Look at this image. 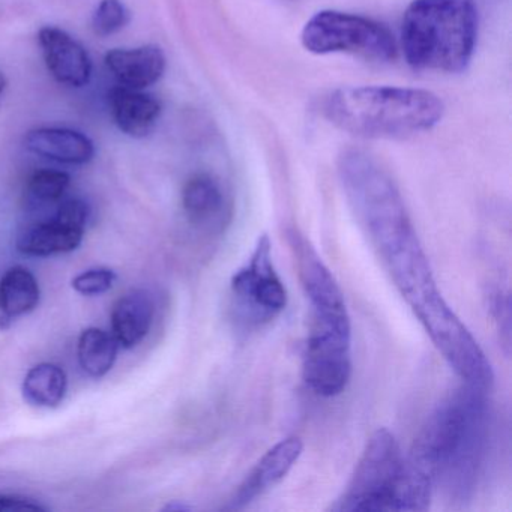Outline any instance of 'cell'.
I'll return each mask as SVG.
<instances>
[{"label": "cell", "mask_w": 512, "mask_h": 512, "mask_svg": "<svg viewBox=\"0 0 512 512\" xmlns=\"http://www.w3.org/2000/svg\"><path fill=\"white\" fill-rule=\"evenodd\" d=\"M7 79H5L4 74L0 73V95L4 94L5 89H7Z\"/></svg>", "instance_id": "484cf974"}, {"label": "cell", "mask_w": 512, "mask_h": 512, "mask_svg": "<svg viewBox=\"0 0 512 512\" xmlns=\"http://www.w3.org/2000/svg\"><path fill=\"white\" fill-rule=\"evenodd\" d=\"M13 511H47V508L31 497L0 493V512Z\"/></svg>", "instance_id": "d4e9b609"}, {"label": "cell", "mask_w": 512, "mask_h": 512, "mask_svg": "<svg viewBox=\"0 0 512 512\" xmlns=\"http://www.w3.org/2000/svg\"><path fill=\"white\" fill-rule=\"evenodd\" d=\"M115 281L116 274L112 269L95 268L77 275L73 280V287L82 295L97 296L112 289Z\"/></svg>", "instance_id": "603a6c76"}, {"label": "cell", "mask_w": 512, "mask_h": 512, "mask_svg": "<svg viewBox=\"0 0 512 512\" xmlns=\"http://www.w3.org/2000/svg\"><path fill=\"white\" fill-rule=\"evenodd\" d=\"M68 379L56 364H40L26 374L23 395L38 407H56L67 394Z\"/></svg>", "instance_id": "ac0fdd59"}, {"label": "cell", "mask_w": 512, "mask_h": 512, "mask_svg": "<svg viewBox=\"0 0 512 512\" xmlns=\"http://www.w3.org/2000/svg\"><path fill=\"white\" fill-rule=\"evenodd\" d=\"M488 389L464 383L428 416L407 464L451 500H466L478 485L488 454Z\"/></svg>", "instance_id": "7a4b0ae2"}, {"label": "cell", "mask_w": 512, "mask_h": 512, "mask_svg": "<svg viewBox=\"0 0 512 512\" xmlns=\"http://www.w3.org/2000/svg\"><path fill=\"white\" fill-rule=\"evenodd\" d=\"M50 74L62 85L83 88L92 76V62L85 47L68 32L46 26L38 34Z\"/></svg>", "instance_id": "30bf717a"}, {"label": "cell", "mask_w": 512, "mask_h": 512, "mask_svg": "<svg viewBox=\"0 0 512 512\" xmlns=\"http://www.w3.org/2000/svg\"><path fill=\"white\" fill-rule=\"evenodd\" d=\"M154 316V299L146 290H131L122 296L112 313V334L119 346H137L148 335Z\"/></svg>", "instance_id": "9a60e30c"}, {"label": "cell", "mask_w": 512, "mask_h": 512, "mask_svg": "<svg viewBox=\"0 0 512 512\" xmlns=\"http://www.w3.org/2000/svg\"><path fill=\"white\" fill-rule=\"evenodd\" d=\"M182 209L194 226L223 224L229 203L223 185L209 173H197L182 188Z\"/></svg>", "instance_id": "5bb4252c"}, {"label": "cell", "mask_w": 512, "mask_h": 512, "mask_svg": "<svg viewBox=\"0 0 512 512\" xmlns=\"http://www.w3.org/2000/svg\"><path fill=\"white\" fill-rule=\"evenodd\" d=\"M40 298V284L28 269L16 266L0 278V314L5 320L31 313L40 304Z\"/></svg>", "instance_id": "e0dca14e"}, {"label": "cell", "mask_w": 512, "mask_h": 512, "mask_svg": "<svg viewBox=\"0 0 512 512\" xmlns=\"http://www.w3.org/2000/svg\"><path fill=\"white\" fill-rule=\"evenodd\" d=\"M130 23V11L122 0H101L92 16V29L98 37H110Z\"/></svg>", "instance_id": "44dd1931"}, {"label": "cell", "mask_w": 512, "mask_h": 512, "mask_svg": "<svg viewBox=\"0 0 512 512\" xmlns=\"http://www.w3.org/2000/svg\"><path fill=\"white\" fill-rule=\"evenodd\" d=\"M89 215H91V211H89L88 203L85 200L61 199L55 217H58L64 223L70 224V226L85 230Z\"/></svg>", "instance_id": "cb8c5ba5"}, {"label": "cell", "mask_w": 512, "mask_h": 512, "mask_svg": "<svg viewBox=\"0 0 512 512\" xmlns=\"http://www.w3.org/2000/svg\"><path fill=\"white\" fill-rule=\"evenodd\" d=\"M106 67L125 88L143 89L155 85L166 73V56L158 46L115 49L107 53Z\"/></svg>", "instance_id": "8fae6325"}, {"label": "cell", "mask_w": 512, "mask_h": 512, "mask_svg": "<svg viewBox=\"0 0 512 512\" xmlns=\"http://www.w3.org/2000/svg\"><path fill=\"white\" fill-rule=\"evenodd\" d=\"M83 235L85 230L70 226L53 215L49 220L29 226L17 239V248L20 253L35 257L70 253L82 244Z\"/></svg>", "instance_id": "2e32d148"}, {"label": "cell", "mask_w": 512, "mask_h": 512, "mask_svg": "<svg viewBox=\"0 0 512 512\" xmlns=\"http://www.w3.org/2000/svg\"><path fill=\"white\" fill-rule=\"evenodd\" d=\"M230 290L236 310L248 323L271 322L286 310L287 290L275 271L268 236H260L247 265L233 275Z\"/></svg>", "instance_id": "ba28073f"}, {"label": "cell", "mask_w": 512, "mask_h": 512, "mask_svg": "<svg viewBox=\"0 0 512 512\" xmlns=\"http://www.w3.org/2000/svg\"><path fill=\"white\" fill-rule=\"evenodd\" d=\"M302 451H304V443L296 436L287 437L272 446L245 476L238 490L230 497L226 509L239 511L247 508L257 497L263 496L275 485L280 484L289 475L292 467L298 463Z\"/></svg>", "instance_id": "9c48e42d"}, {"label": "cell", "mask_w": 512, "mask_h": 512, "mask_svg": "<svg viewBox=\"0 0 512 512\" xmlns=\"http://www.w3.org/2000/svg\"><path fill=\"white\" fill-rule=\"evenodd\" d=\"M23 145L38 157L73 166L89 163L95 155L92 140L70 128H35L26 134Z\"/></svg>", "instance_id": "7c38bea8"}, {"label": "cell", "mask_w": 512, "mask_h": 512, "mask_svg": "<svg viewBox=\"0 0 512 512\" xmlns=\"http://www.w3.org/2000/svg\"><path fill=\"white\" fill-rule=\"evenodd\" d=\"M338 176L359 229L437 352L464 383L490 389L493 367L478 340L443 298L388 170L367 152L352 149L338 160Z\"/></svg>", "instance_id": "6da1fadb"}, {"label": "cell", "mask_w": 512, "mask_h": 512, "mask_svg": "<svg viewBox=\"0 0 512 512\" xmlns=\"http://www.w3.org/2000/svg\"><path fill=\"white\" fill-rule=\"evenodd\" d=\"M478 40L473 0H413L401 25V46L415 70L461 73Z\"/></svg>", "instance_id": "5b68a950"}, {"label": "cell", "mask_w": 512, "mask_h": 512, "mask_svg": "<svg viewBox=\"0 0 512 512\" xmlns=\"http://www.w3.org/2000/svg\"><path fill=\"white\" fill-rule=\"evenodd\" d=\"M118 350L119 343L110 332L98 328L86 329L79 340L80 367L89 376H106L115 365Z\"/></svg>", "instance_id": "d6986e66"}, {"label": "cell", "mask_w": 512, "mask_h": 512, "mask_svg": "<svg viewBox=\"0 0 512 512\" xmlns=\"http://www.w3.org/2000/svg\"><path fill=\"white\" fill-rule=\"evenodd\" d=\"M323 115L338 130L364 139L406 140L433 130L445 106L424 89L341 88L323 101Z\"/></svg>", "instance_id": "277c9868"}, {"label": "cell", "mask_w": 512, "mask_h": 512, "mask_svg": "<svg viewBox=\"0 0 512 512\" xmlns=\"http://www.w3.org/2000/svg\"><path fill=\"white\" fill-rule=\"evenodd\" d=\"M406 458L391 431L371 434L343 493L331 505L337 512H379L403 509Z\"/></svg>", "instance_id": "8992f818"}, {"label": "cell", "mask_w": 512, "mask_h": 512, "mask_svg": "<svg viewBox=\"0 0 512 512\" xmlns=\"http://www.w3.org/2000/svg\"><path fill=\"white\" fill-rule=\"evenodd\" d=\"M70 175L59 170L41 169L32 173L26 185V196L35 206L49 205L64 199L70 187Z\"/></svg>", "instance_id": "ffe728a7"}, {"label": "cell", "mask_w": 512, "mask_h": 512, "mask_svg": "<svg viewBox=\"0 0 512 512\" xmlns=\"http://www.w3.org/2000/svg\"><path fill=\"white\" fill-rule=\"evenodd\" d=\"M110 109L119 130L133 139L149 136L161 116V103L137 89L118 86L109 95Z\"/></svg>", "instance_id": "4fadbf2b"}, {"label": "cell", "mask_w": 512, "mask_h": 512, "mask_svg": "<svg viewBox=\"0 0 512 512\" xmlns=\"http://www.w3.org/2000/svg\"><path fill=\"white\" fill-rule=\"evenodd\" d=\"M299 281L311 307L302 377L323 398L343 394L352 377V325L343 292L311 242L298 229L287 230Z\"/></svg>", "instance_id": "3957f363"}, {"label": "cell", "mask_w": 512, "mask_h": 512, "mask_svg": "<svg viewBox=\"0 0 512 512\" xmlns=\"http://www.w3.org/2000/svg\"><path fill=\"white\" fill-rule=\"evenodd\" d=\"M302 46L314 55L347 53L374 62L397 56L394 35L382 23L341 11H320L302 29Z\"/></svg>", "instance_id": "52a82bcc"}, {"label": "cell", "mask_w": 512, "mask_h": 512, "mask_svg": "<svg viewBox=\"0 0 512 512\" xmlns=\"http://www.w3.org/2000/svg\"><path fill=\"white\" fill-rule=\"evenodd\" d=\"M488 305H490L491 316H493L497 329H499L500 341L505 346L506 355H509V349H511V301H509V293L496 287L490 292Z\"/></svg>", "instance_id": "7402d4cb"}]
</instances>
